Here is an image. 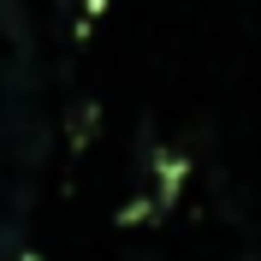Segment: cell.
Returning <instances> with one entry per match:
<instances>
[{
    "mask_svg": "<svg viewBox=\"0 0 261 261\" xmlns=\"http://www.w3.org/2000/svg\"><path fill=\"white\" fill-rule=\"evenodd\" d=\"M95 101H71V113H65V143H71V154H83L89 148V137H95Z\"/></svg>",
    "mask_w": 261,
    "mask_h": 261,
    "instance_id": "cell-1",
    "label": "cell"
},
{
    "mask_svg": "<svg viewBox=\"0 0 261 261\" xmlns=\"http://www.w3.org/2000/svg\"><path fill=\"white\" fill-rule=\"evenodd\" d=\"M0 36L18 42V54H30V12H24V0H0Z\"/></svg>",
    "mask_w": 261,
    "mask_h": 261,
    "instance_id": "cell-2",
    "label": "cell"
},
{
    "mask_svg": "<svg viewBox=\"0 0 261 261\" xmlns=\"http://www.w3.org/2000/svg\"><path fill=\"white\" fill-rule=\"evenodd\" d=\"M161 214H166V208H161V196H154V190H137L125 208L113 214V226H143V220H161Z\"/></svg>",
    "mask_w": 261,
    "mask_h": 261,
    "instance_id": "cell-3",
    "label": "cell"
},
{
    "mask_svg": "<svg viewBox=\"0 0 261 261\" xmlns=\"http://www.w3.org/2000/svg\"><path fill=\"white\" fill-rule=\"evenodd\" d=\"M244 261H261V249H244Z\"/></svg>",
    "mask_w": 261,
    "mask_h": 261,
    "instance_id": "cell-4",
    "label": "cell"
}]
</instances>
